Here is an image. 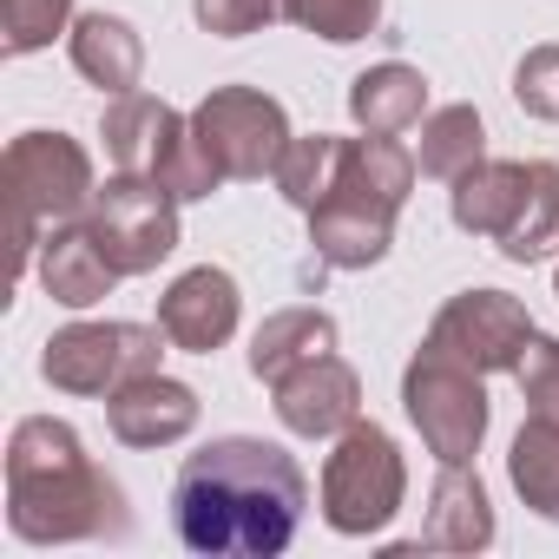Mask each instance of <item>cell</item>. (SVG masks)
<instances>
[{"label":"cell","mask_w":559,"mask_h":559,"mask_svg":"<svg viewBox=\"0 0 559 559\" xmlns=\"http://www.w3.org/2000/svg\"><path fill=\"white\" fill-rule=\"evenodd\" d=\"M480 158H487V126H480V112H474V106H441V112H428V119H421V145H415L421 178L454 185V178H461V171H474Z\"/></svg>","instance_id":"22"},{"label":"cell","mask_w":559,"mask_h":559,"mask_svg":"<svg viewBox=\"0 0 559 559\" xmlns=\"http://www.w3.org/2000/svg\"><path fill=\"white\" fill-rule=\"evenodd\" d=\"M8 526L27 546H73V539H119L126 493L106 467H93L86 441L53 421L27 415L8 435Z\"/></svg>","instance_id":"2"},{"label":"cell","mask_w":559,"mask_h":559,"mask_svg":"<svg viewBox=\"0 0 559 559\" xmlns=\"http://www.w3.org/2000/svg\"><path fill=\"white\" fill-rule=\"evenodd\" d=\"M270 395H276V421L304 441H336L349 421H362V376L336 349L290 369L284 382H270Z\"/></svg>","instance_id":"13"},{"label":"cell","mask_w":559,"mask_h":559,"mask_svg":"<svg viewBox=\"0 0 559 559\" xmlns=\"http://www.w3.org/2000/svg\"><path fill=\"white\" fill-rule=\"evenodd\" d=\"M343 165H349V139H336V132H310V139H290L284 145V158H276V191H284L304 217L343 185Z\"/></svg>","instance_id":"21"},{"label":"cell","mask_w":559,"mask_h":559,"mask_svg":"<svg viewBox=\"0 0 559 559\" xmlns=\"http://www.w3.org/2000/svg\"><path fill=\"white\" fill-rule=\"evenodd\" d=\"M513 99H520L526 119L559 126V47H533V53L513 67Z\"/></svg>","instance_id":"27"},{"label":"cell","mask_w":559,"mask_h":559,"mask_svg":"<svg viewBox=\"0 0 559 559\" xmlns=\"http://www.w3.org/2000/svg\"><path fill=\"white\" fill-rule=\"evenodd\" d=\"M191 14L204 34L243 40V34H263L270 21H284V0H191Z\"/></svg>","instance_id":"28"},{"label":"cell","mask_w":559,"mask_h":559,"mask_svg":"<svg viewBox=\"0 0 559 559\" xmlns=\"http://www.w3.org/2000/svg\"><path fill=\"white\" fill-rule=\"evenodd\" d=\"M86 230L119 263V276H145V270H158L178 250V198L158 178L112 171L93 191V204H86Z\"/></svg>","instance_id":"10"},{"label":"cell","mask_w":559,"mask_h":559,"mask_svg":"<svg viewBox=\"0 0 559 559\" xmlns=\"http://www.w3.org/2000/svg\"><path fill=\"white\" fill-rule=\"evenodd\" d=\"M67 53H73L80 80L99 86V93H112V99L119 93H139V80H145V40L119 14H80L67 27Z\"/></svg>","instance_id":"18"},{"label":"cell","mask_w":559,"mask_h":559,"mask_svg":"<svg viewBox=\"0 0 559 559\" xmlns=\"http://www.w3.org/2000/svg\"><path fill=\"white\" fill-rule=\"evenodd\" d=\"M415 152L402 139H349V165H343V185L310 211V250L317 263L330 270H369L389 257L395 243V217L415 191Z\"/></svg>","instance_id":"3"},{"label":"cell","mask_w":559,"mask_h":559,"mask_svg":"<svg viewBox=\"0 0 559 559\" xmlns=\"http://www.w3.org/2000/svg\"><path fill=\"white\" fill-rule=\"evenodd\" d=\"M310 507V480L290 448L257 435H217L185 454L171 480V526L211 559H276Z\"/></svg>","instance_id":"1"},{"label":"cell","mask_w":559,"mask_h":559,"mask_svg":"<svg viewBox=\"0 0 559 559\" xmlns=\"http://www.w3.org/2000/svg\"><path fill=\"white\" fill-rule=\"evenodd\" d=\"M513 382L526 395V415L559 428V336H533L526 356H520V369H513Z\"/></svg>","instance_id":"26"},{"label":"cell","mask_w":559,"mask_h":559,"mask_svg":"<svg viewBox=\"0 0 559 559\" xmlns=\"http://www.w3.org/2000/svg\"><path fill=\"white\" fill-rule=\"evenodd\" d=\"M0 27H8V53H40L53 34L73 27V0H0Z\"/></svg>","instance_id":"25"},{"label":"cell","mask_w":559,"mask_h":559,"mask_svg":"<svg viewBox=\"0 0 559 559\" xmlns=\"http://www.w3.org/2000/svg\"><path fill=\"white\" fill-rule=\"evenodd\" d=\"M99 139H106L112 171L158 178L178 204H198V198H211V191L224 185V171H217V165H211V152L198 145L191 119H185V112H171V106H165V99H152V93H119V99L106 106Z\"/></svg>","instance_id":"6"},{"label":"cell","mask_w":559,"mask_h":559,"mask_svg":"<svg viewBox=\"0 0 559 559\" xmlns=\"http://www.w3.org/2000/svg\"><path fill=\"white\" fill-rule=\"evenodd\" d=\"M106 428L126 448H171L198 428V389L152 369V376L126 382L119 395H106Z\"/></svg>","instance_id":"15"},{"label":"cell","mask_w":559,"mask_h":559,"mask_svg":"<svg viewBox=\"0 0 559 559\" xmlns=\"http://www.w3.org/2000/svg\"><path fill=\"white\" fill-rule=\"evenodd\" d=\"M0 185H8V217H14V276L40 257L53 224L86 217L93 204V158L67 132H21L0 158Z\"/></svg>","instance_id":"5"},{"label":"cell","mask_w":559,"mask_h":559,"mask_svg":"<svg viewBox=\"0 0 559 559\" xmlns=\"http://www.w3.org/2000/svg\"><path fill=\"white\" fill-rule=\"evenodd\" d=\"M165 349H171V336L145 330V323H73V330L47 336L40 376L60 395H119L126 382L152 376L165 362Z\"/></svg>","instance_id":"8"},{"label":"cell","mask_w":559,"mask_h":559,"mask_svg":"<svg viewBox=\"0 0 559 559\" xmlns=\"http://www.w3.org/2000/svg\"><path fill=\"white\" fill-rule=\"evenodd\" d=\"M284 21H297L304 34H317L330 47H349L382 27V0H284Z\"/></svg>","instance_id":"24"},{"label":"cell","mask_w":559,"mask_h":559,"mask_svg":"<svg viewBox=\"0 0 559 559\" xmlns=\"http://www.w3.org/2000/svg\"><path fill=\"white\" fill-rule=\"evenodd\" d=\"M40 284H47L53 304H67V310H93V304L112 297L119 263L99 250V237L86 230V217H73V224H53L47 243H40Z\"/></svg>","instance_id":"17"},{"label":"cell","mask_w":559,"mask_h":559,"mask_svg":"<svg viewBox=\"0 0 559 559\" xmlns=\"http://www.w3.org/2000/svg\"><path fill=\"white\" fill-rule=\"evenodd\" d=\"M402 493H408V467H402V448L389 428L376 421H349L323 461V520L330 533L343 539H369L382 533L395 513H402Z\"/></svg>","instance_id":"7"},{"label":"cell","mask_w":559,"mask_h":559,"mask_svg":"<svg viewBox=\"0 0 559 559\" xmlns=\"http://www.w3.org/2000/svg\"><path fill=\"white\" fill-rule=\"evenodd\" d=\"M454 224L487 237L507 263H539L559 243V165L552 158H480L454 178Z\"/></svg>","instance_id":"4"},{"label":"cell","mask_w":559,"mask_h":559,"mask_svg":"<svg viewBox=\"0 0 559 559\" xmlns=\"http://www.w3.org/2000/svg\"><path fill=\"white\" fill-rule=\"evenodd\" d=\"M533 336L539 330H533L520 297H507V290H461V297L441 304V317L428 323L421 349H435L448 362H467L474 376H513Z\"/></svg>","instance_id":"12"},{"label":"cell","mask_w":559,"mask_h":559,"mask_svg":"<svg viewBox=\"0 0 559 559\" xmlns=\"http://www.w3.org/2000/svg\"><path fill=\"white\" fill-rule=\"evenodd\" d=\"M507 474H513V493H520L539 520L559 526V428H552V421H533V415H526V428H520L513 448H507Z\"/></svg>","instance_id":"23"},{"label":"cell","mask_w":559,"mask_h":559,"mask_svg":"<svg viewBox=\"0 0 559 559\" xmlns=\"http://www.w3.org/2000/svg\"><path fill=\"white\" fill-rule=\"evenodd\" d=\"M552 290H559V270H552Z\"/></svg>","instance_id":"29"},{"label":"cell","mask_w":559,"mask_h":559,"mask_svg":"<svg viewBox=\"0 0 559 559\" xmlns=\"http://www.w3.org/2000/svg\"><path fill=\"white\" fill-rule=\"evenodd\" d=\"M349 119L376 139H402L428 119V80L402 60H382V67L349 80Z\"/></svg>","instance_id":"19"},{"label":"cell","mask_w":559,"mask_h":559,"mask_svg":"<svg viewBox=\"0 0 559 559\" xmlns=\"http://www.w3.org/2000/svg\"><path fill=\"white\" fill-rule=\"evenodd\" d=\"M330 349H336V323L323 310H276L250 336V376L257 382H284L290 369H304V362H317Z\"/></svg>","instance_id":"20"},{"label":"cell","mask_w":559,"mask_h":559,"mask_svg":"<svg viewBox=\"0 0 559 559\" xmlns=\"http://www.w3.org/2000/svg\"><path fill=\"white\" fill-rule=\"evenodd\" d=\"M237 317H243V297H237V276L217 270V263H198L185 270L178 284L158 297V330L171 336V349L185 356H211L237 336Z\"/></svg>","instance_id":"14"},{"label":"cell","mask_w":559,"mask_h":559,"mask_svg":"<svg viewBox=\"0 0 559 559\" xmlns=\"http://www.w3.org/2000/svg\"><path fill=\"white\" fill-rule=\"evenodd\" d=\"M191 132L211 152V165L224 178H237V185L270 178L276 158H284V145L297 139L290 119H284V106H276L270 93H257V86H217V93H204L191 106Z\"/></svg>","instance_id":"11"},{"label":"cell","mask_w":559,"mask_h":559,"mask_svg":"<svg viewBox=\"0 0 559 559\" xmlns=\"http://www.w3.org/2000/svg\"><path fill=\"white\" fill-rule=\"evenodd\" d=\"M487 376H474L467 362H448V356H435V349H421L415 362H408V376H402V408H408V421H415V435H421V448L435 454V461H454V467H467L474 454H480V441H487V389H480Z\"/></svg>","instance_id":"9"},{"label":"cell","mask_w":559,"mask_h":559,"mask_svg":"<svg viewBox=\"0 0 559 559\" xmlns=\"http://www.w3.org/2000/svg\"><path fill=\"white\" fill-rule=\"evenodd\" d=\"M493 533H500L493 526V500H487L474 461L467 467L441 461V474L428 487V513H421V539L415 546H428V552H487Z\"/></svg>","instance_id":"16"}]
</instances>
